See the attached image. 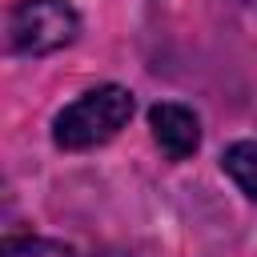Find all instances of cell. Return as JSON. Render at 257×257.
<instances>
[{"instance_id": "obj_1", "label": "cell", "mask_w": 257, "mask_h": 257, "mask_svg": "<svg viewBox=\"0 0 257 257\" xmlns=\"http://www.w3.org/2000/svg\"><path fill=\"white\" fill-rule=\"evenodd\" d=\"M128 116H133V92L120 84H100V88L84 92L80 100H72L64 112H56L52 141L68 153L92 149V145H104L108 137H116Z\"/></svg>"}, {"instance_id": "obj_2", "label": "cell", "mask_w": 257, "mask_h": 257, "mask_svg": "<svg viewBox=\"0 0 257 257\" xmlns=\"http://www.w3.org/2000/svg\"><path fill=\"white\" fill-rule=\"evenodd\" d=\"M80 20L64 0H16L8 12V48L20 56H44L72 44Z\"/></svg>"}, {"instance_id": "obj_3", "label": "cell", "mask_w": 257, "mask_h": 257, "mask_svg": "<svg viewBox=\"0 0 257 257\" xmlns=\"http://www.w3.org/2000/svg\"><path fill=\"white\" fill-rule=\"evenodd\" d=\"M149 124H153L157 145H161L173 161L193 157L197 145H201V120H197L193 108H185V104H153Z\"/></svg>"}, {"instance_id": "obj_4", "label": "cell", "mask_w": 257, "mask_h": 257, "mask_svg": "<svg viewBox=\"0 0 257 257\" xmlns=\"http://www.w3.org/2000/svg\"><path fill=\"white\" fill-rule=\"evenodd\" d=\"M221 165H225V173L257 201V141H237V145H229Z\"/></svg>"}, {"instance_id": "obj_5", "label": "cell", "mask_w": 257, "mask_h": 257, "mask_svg": "<svg viewBox=\"0 0 257 257\" xmlns=\"http://www.w3.org/2000/svg\"><path fill=\"white\" fill-rule=\"evenodd\" d=\"M4 257H76L68 245L60 241H44V237H12L4 241Z\"/></svg>"}]
</instances>
